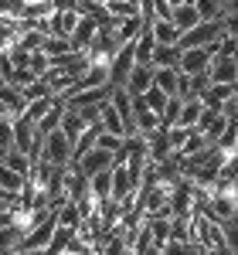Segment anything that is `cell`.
<instances>
[{"mask_svg": "<svg viewBox=\"0 0 238 255\" xmlns=\"http://www.w3.org/2000/svg\"><path fill=\"white\" fill-rule=\"evenodd\" d=\"M75 157V139L65 136L61 129H51V133H44V150H41V160H48V163H55V167H68Z\"/></svg>", "mask_w": 238, "mask_h": 255, "instance_id": "1", "label": "cell"}, {"mask_svg": "<svg viewBox=\"0 0 238 255\" xmlns=\"http://www.w3.org/2000/svg\"><path fill=\"white\" fill-rule=\"evenodd\" d=\"M225 38V20H201L198 27H191V31H184L180 34V51H187V48H208V44H215V41Z\"/></svg>", "mask_w": 238, "mask_h": 255, "instance_id": "2", "label": "cell"}, {"mask_svg": "<svg viewBox=\"0 0 238 255\" xmlns=\"http://www.w3.org/2000/svg\"><path fill=\"white\" fill-rule=\"evenodd\" d=\"M221 51V41H215V44H208V48H187V51H180V72L184 75H201V72H208L211 68V61H215V55Z\"/></svg>", "mask_w": 238, "mask_h": 255, "instance_id": "3", "label": "cell"}, {"mask_svg": "<svg viewBox=\"0 0 238 255\" xmlns=\"http://www.w3.org/2000/svg\"><path fill=\"white\" fill-rule=\"evenodd\" d=\"M160 129V116L146 106L143 96H133V136H150Z\"/></svg>", "mask_w": 238, "mask_h": 255, "instance_id": "4", "label": "cell"}, {"mask_svg": "<svg viewBox=\"0 0 238 255\" xmlns=\"http://www.w3.org/2000/svg\"><path fill=\"white\" fill-rule=\"evenodd\" d=\"M55 232H58V211H51L41 225H34V228L24 235V252H31V249H48L51 238H55Z\"/></svg>", "mask_w": 238, "mask_h": 255, "instance_id": "5", "label": "cell"}, {"mask_svg": "<svg viewBox=\"0 0 238 255\" xmlns=\"http://www.w3.org/2000/svg\"><path fill=\"white\" fill-rule=\"evenodd\" d=\"M133 68H136V41H126L116 55H113V89L116 85H126Z\"/></svg>", "mask_w": 238, "mask_h": 255, "instance_id": "6", "label": "cell"}, {"mask_svg": "<svg viewBox=\"0 0 238 255\" xmlns=\"http://www.w3.org/2000/svg\"><path fill=\"white\" fill-rule=\"evenodd\" d=\"M113 157H116V153L96 146V150H89L82 160H75V167H79L85 177H96V174H102V170H113Z\"/></svg>", "mask_w": 238, "mask_h": 255, "instance_id": "7", "label": "cell"}, {"mask_svg": "<svg viewBox=\"0 0 238 255\" xmlns=\"http://www.w3.org/2000/svg\"><path fill=\"white\" fill-rule=\"evenodd\" d=\"M208 75H211V82H228V85H235L238 82V58L218 51L215 61H211V68H208Z\"/></svg>", "mask_w": 238, "mask_h": 255, "instance_id": "8", "label": "cell"}, {"mask_svg": "<svg viewBox=\"0 0 238 255\" xmlns=\"http://www.w3.org/2000/svg\"><path fill=\"white\" fill-rule=\"evenodd\" d=\"M208 89H211V75H208V72H201V75H184V72H180L177 96L184 99V102H191V99H204Z\"/></svg>", "mask_w": 238, "mask_h": 255, "instance_id": "9", "label": "cell"}, {"mask_svg": "<svg viewBox=\"0 0 238 255\" xmlns=\"http://www.w3.org/2000/svg\"><path fill=\"white\" fill-rule=\"evenodd\" d=\"M153 75H157V68L153 65H136L133 72H129V79H126V92L129 96H146L150 89H153Z\"/></svg>", "mask_w": 238, "mask_h": 255, "instance_id": "10", "label": "cell"}, {"mask_svg": "<svg viewBox=\"0 0 238 255\" xmlns=\"http://www.w3.org/2000/svg\"><path fill=\"white\" fill-rule=\"evenodd\" d=\"M96 34H99V20L82 14L79 27L72 31V48H75V51H89V48L96 44Z\"/></svg>", "mask_w": 238, "mask_h": 255, "instance_id": "11", "label": "cell"}, {"mask_svg": "<svg viewBox=\"0 0 238 255\" xmlns=\"http://www.w3.org/2000/svg\"><path fill=\"white\" fill-rule=\"evenodd\" d=\"M146 150H150V160H153V163H167V160H174V146H170V136H167L163 126H160L157 133L146 136Z\"/></svg>", "mask_w": 238, "mask_h": 255, "instance_id": "12", "label": "cell"}, {"mask_svg": "<svg viewBox=\"0 0 238 255\" xmlns=\"http://www.w3.org/2000/svg\"><path fill=\"white\" fill-rule=\"evenodd\" d=\"M238 96V85H228V82H211V89L204 92V106H211V109H225V102H232Z\"/></svg>", "mask_w": 238, "mask_h": 255, "instance_id": "13", "label": "cell"}, {"mask_svg": "<svg viewBox=\"0 0 238 255\" xmlns=\"http://www.w3.org/2000/svg\"><path fill=\"white\" fill-rule=\"evenodd\" d=\"M89 129V123H85V116H82V109H75V106H68L65 102V116H61V133L72 139H79L82 133Z\"/></svg>", "mask_w": 238, "mask_h": 255, "instance_id": "14", "label": "cell"}, {"mask_svg": "<svg viewBox=\"0 0 238 255\" xmlns=\"http://www.w3.org/2000/svg\"><path fill=\"white\" fill-rule=\"evenodd\" d=\"M99 123H102V129H106V133H116V136H126V123H122V116L116 113L113 99H106V102H102V116H99Z\"/></svg>", "mask_w": 238, "mask_h": 255, "instance_id": "15", "label": "cell"}, {"mask_svg": "<svg viewBox=\"0 0 238 255\" xmlns=\"http://www.w3.org/2000/svg\"><path fill=\"white\" fill-rule=\"evenodd\" d=\"M170 20L177 24L180 31H191V27H198V24H201V14H198V7H194V3H174Z\"/></svg>", "mask_w": 238, "mask_h": 255, "instance_id": "16", "label": "cell"}, {"mask_svg": "<svg viewBox=\"0 0 238 255\" xmlns=\"http://www.w3.org/2000/svg\"><path fill=\"white\" fill-rule=\"evenodd\" d=\"M153 51H157L153 27H143L139 38H136V65H153Z\"/></svg>", "mask_w": 238, "mask_h": 255, "instance_id": "17", "label": "cell"}, {"mask_svg": "<svg viewBox=\"0 0 238 255\" xmlns=\"http://www.w3.org/2000/svg\"><path fill=\"white\" fill-rule=\"evenodd\" d=\"M24 184H27V177H24V174H17L14 167H7V163L0 160V187H3L7 194H17V197H20Z\"/></svg>", "mask_w": 238, "mask_h": 255, "instance_id": "18", "label": "cell"}, {"mask_svg": "<svg viewBox=\"0 0 238 255\" xmlns=\"http://www.w3.org/2000/svg\"><path fill=\"white\" fill-rule=\"evenodd\" d=\"M3 163H7V167H14V170H17V174H31V170H34V163H38V160L31 157V153H24V150H17V146H14V150H7V153H3Z\"/></svg>", "mask_w": 238, "mask_h": 255, "instance_id": "19", "label": "cell"}, {"mask_svg": "<svg viewBox=\"0 0 238 255\" xmlns=\"http://www.w3.org/2000/svg\"><path fill=\"white\" fill-rule=\"evenodd\" d=\"M44 55L51 61H61L65 55H72L75 48H72V38H58V34H51V38H44V48H41Z\"/></svg>", "mask_w": 238, "mask_h": 255, "instance_id": "20", "label": "cell"}, {"mask_svg": "<svg viewBox=\"0 0 238 255\" xmlns=\"http://www.w3.org/2000/svg\"><path fill=\"white\" fill-rule=\"evenodd\" d=\"M180 31L174 20H153V38H157V44H180Z\"/></svg>", "mask_w": 238, "mask_h": 255, "instance_id": "21", "label": "cell"}, {"mask_svg": "<svg viewBox=\"0 0 238 255\" xmlns=\"http://www.w3.org/2000/svg\"><path fill=\"white\" fill-rule=\"evenodd\" d=\"M153 85L167 96H177V85H180V68H157L153 75Z\"/></svg>", "mask_w": 238, "mask_h": 255, "instance_id": "22", "label": "cell"}, {"mask_svg": "<svg viewBox=\"0 0 238 255\" xmlns=\"http://www.w3.org/2000/svg\"><path fill=\"white\" fill-rule=\"evenodd\" d=\"M180 65V48L177 44H157L153 51V68H177Z\"/></svg>", "mask_w": 238, "mask_h": 255, "instance_id": "23", "label": "cell"}, {"mask_svg": "<svg viewBox=\"0 0 238 255\" xmlns=\"http://www.w3.org/2000/svg\"><path fill=\"white\" fill-rule=\"evenodd\" d=\"M89 191H92V197L96 201H106V197H113V170H102V174L89 177Z\"/></svg>", "mask_w": 238, "mask_h": 255, "instance_id": "24", "label": "cell"}, {"mask_svg": "<svg viewBox=\"0 0 238 255\" xmlns=\"http://www.w3.org/2000/svg\"><path fill=\"white\" fill-rule=\"evenodd\" d=\"M211 146V139H208V133H201V129H191V136H187V143L180 146L174 157H194V153H201V150H208Z\"/></svg>", "mask_w": 238, "mask_h": 255, "instance_id": "25", "label": "cell"}, {"mask_svg": "<svg viewBox=\"0 0 238 255\" xmlns=\"http://www.w3.org/2000/svg\"><path fill=\"white\" fill-rule=\"evenodd\" d=\"M55 106H58V99H55V96L34 99V102H27V109H24V116H27V119H34V123H41V119L48 116V113H51Z\"/></svg>", "mask_w": 238, "mask_h": 255, "instance_id": "26", "label": "cell"}, {"mask_svg": "<svg viewBox=\"0 0 238 255\" xmlns=\"http://www.w3.org/2000/svg\"><path fill=\"white\" fill-rule=\"evenodd\" d=\"M180 109H184V99L170 96V99H167V106H163V113H160V126H163V129L177 126V123H180Z\"/></svg>", "mask_w": 238, "mask_h": 255, "instance_id": "27", "label": "cell"}, {"mask_svg": "<svg viewBox=\"0 0 238 255\" xmlns=\"http://www.w3.org/2000/svg\"><path fill=\"white\" fill-rule=\"evenodd\" d=\"M85 221V215H82V208L75 204V201H65L58 211V225H65V228H75L79 232V225Z\"/></svg>", "mask_w": 238, "mask_h": 255, "instance_id": "28", "label": "cell"}, {"mask_svg": "<svg viewBox=\"0 0 238 255\" xmlns=\"http://www.w3.org/2000/svg\"><path fill=\"white\" fill-rule=\"evenodd\" d=\"M201 20H225V0H194Z\"/></svg>", "mask_w": 238, "mask_h": 255, "instance_id": "29", "label": "cell"}, {"mask_svg": "<svg viewBox=\"0 0 238 255\" xmlns=\"http://www.w3.org/2000/svg\"><path fill=\"white\" fill-rule=\"evenodd\" d=\"M201 109H204V99H191V102H184V109H180V123H177V126H198Z\"/></svg>", "mask_w": 238, "mask_h": 255, "instance_id": "30", "label": "cell"}, {"mask_svg": "<svg viewBox=\"0 0 238 255\" xmlns=\"http://www.w3.org/2000/svg\"><path fill=\"white\" fill-rule=\"evenodd\" d=\"M20 92H24V99H27V102H34V99H44V96H55V92H51V85H48L44 79H34L31 85H24Z\"/></svg>", "mask_w": 238, "mask_h": 255, "instance_id": "31", "label": "cell"}, {"mask_svg": "<svg viewBox=\"0 0 238 255\" xmlns=\"http://www.w3.org/2000/svg\"><path fill=\"white\" fill-rule=\"evenodd\" d=\"M51 65H55V61L48 58V55H44V51H31V61H27V68H31V72H34V75H44V72H48V68H51Z\"/></svg>", "mask_w": 238, "mask_h": 255, "instance_id": "32", "label": "cell"}, {"mask_svg": "<svg viewBox=\"0 0 238 255\" xmlns=\"http://www.w3.org/2000/svg\"><path fill=\"white\" fill-rule=\"evenodd\" d=\"M143 99H146V106H150V109H153V113L160 116V113H163V106H167V99H170V96H167V92H160L157 85H153V89H150V92H146Z\"/></svg>", "mask_w": 238, "mask_h": 255, "instance_id": "33", "label": "cell"}, {"mask_svg": "<svg viewBox=\"0 0 238 255\" xmlns=\"http://www.w3.org/2000/svg\"><path fill=\"white\" fill-rule=\"evenodd\" d=\"M218 116H221L218 109H211V106H204V109H201V119H198V126H194V129H201V133H208V129H211V123H215Z\"/></svg>", "mask_w": 238, "mask_h": 255, "instance_id": "34", "label": "cell"}, {"mask_svg": "<svg viewBox=\"0 0 238 255\" xmlns=\"http://www.w3.org/2000/svg\"><path fill=\"white\" fill-rule=\"evenodd\" d=\"M221 228H225V245L238 255V225H235V221H225Z\"/></svg>", "mask_w": 238, "mask_h": 255, "instance_id": "35", "label": "cell"}, {"mask_svg": "<svg viewBox=\"0 0 238 255\" xmlns=\"http://www.w3.org/2000/svg\"><path fill=\"white\" fill-rule=\"evenodd\" d=\"M17 204V194H7L0 197V225H7V215H10V208Z\"/></svg>", "mask_w": 238, "mask_h": 255, "instance_id": "36", "label": "cell"}, {"mask_svg": "<svg viewBox=\"0 0 238 255\" xmlns=\"http://www.w3.org/2000/svg\"><path fill=\"white\" fill-rule=\"evenodd\" d=\"M163 255H187V242H174V238H170V242L163 245Z\"/></svg>", "mask_w": 238, "mask_h": 255, "instance_id": "37", "label": "cell"}, {"mask_svg": "<svg viewBox=\"0 0 238 255\" xmlns=\"http://www.w3.org/2000/svg\"><path fill=\"white\" fill-rule=\"evenodd\" d=\"M225 34L228 38H238V17H225Z\"/></svg>", "mask_w": 238, "mask_h": 255, "instance_id": "38", "label": "cell"}, {"mask_svg": "<svg viewBox=\"0 0 238 255\" xmlns=\"http://www.w3.org/2000/svg\"><path fill=\"white\" fill-rule=\"evenodd\" d=\"M55 10H79V0H51Z\"/></svg>", "mask_w": 238, "mask_h": 255, "instance_id": "39", "label": "cell"}, {"mask_svg": "<svg viewBox=\"0 0 238 255\" xmlns=\"http://www.w3.org/2000/svg\"><path fill=\"white\" fill-rule=\"evenodd\" d=\"M225 17H238V0H225Z\"/></svg>", "mask_w": 238, "mask_h": 255, "instance_id": "40", "label": "cell"}, {"mask_svg": "<svg viewBox=\"0 0 238 255\" xmlns=\"http://www.w3.org/2000/svg\"><path fill=\"white\" fill-rule=\"evenodd\" d=\"M0 197H7V191H3V187H0Z\"/></svg>", "mask_w": 238, "mask_h": 255, "instance_id": "41", "label": "cell"}]
</instances>
